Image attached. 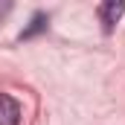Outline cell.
<instances>
[{"label": "cell", "instance_id": "cell-4", "mask_svg": "<svg viewBox=\"0 0 125 125\" xmlns=\"http://www.w3.org/2000/svg\"><path fill=\"white\" fill-rule=\"evenodd\" d=\"M9 9H12V6H9V3H3V6H0V18H3V15H6Z\"/></svg>", "mask_w": 125, "mask_h": 125}, {"label": "cell", "instance_id": "cell-2", "mask_svg": "<svg viewBox=\"0 0 125 125\" xmlns=\"http://www.w3.org/2000/svg\"><path fill=\"white\" fill-rule=\"evenodd\" d=\"M0 125H21V105L6 93H0Z\"/></svg>", "mask_w": 125, "mask_h": 125}, {"label": "cell", "instance_id": "cell-3", "mask_svg": "<svg viewBox=\"0 0 125 125\" xmlns=\"http://www.w3.org/2000/svg\"><path fill=\"white\" fill-rule=\"evenodd\" d=\"M47 23H50V18H47V15H44V12H38V15H32V21H29V26H26V29L21 32V35H18V38H21V41H29V38H35V35H38V32H44V29H47Z\"/></svg>", "mask_w": 125, "mask_h": 125}, {"label": "cell", "instance_id": "cell-1", "mask_svg": "<svg viewBox=\"0 0 125 125\" xmlns=\"http://www.w3.org/2000/svg\"><path fill=\"white\" fill-rule=\"evenodd\" d=\"M125 15V3L122 0H105L99 6V21H102V29L114 32V26L119 23V18Z\"/></svg>", "mask_w": 125, "mask_h": 125}]
</instances>
